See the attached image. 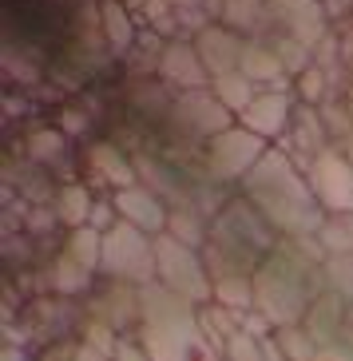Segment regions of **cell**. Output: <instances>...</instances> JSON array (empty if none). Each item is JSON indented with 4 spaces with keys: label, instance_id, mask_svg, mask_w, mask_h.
<instances>
[{
    "label": "cell",
    "instance_id": "6da1fadb",
    "mask_svg": "<svg viewBox=\"0 0 353 361\" xmlns=\"http://www.w3.org/2000/svg\"><path fill=\"white\" fill-rule=\"evenodd\" d=\"M278 243V231L262 219L254 202L238 191L230 195L226 207L211 219V238L203 246L214 302L235 310V314L254 310V274Z\"/></svg>",
    "mask_w": 353,
    "mask_h": 361
},
{
    "label": "cell",
    "instance_id": "7a4b0ae2",
    "mask_svg": "<svg viewBox=\"0 0 353 361\" xmlns=\"http://www.w3.org/2000/svg\"><path fill=\"white\" fill-rule=\"evenodd\" d=\"M326 250L318 238H282L254 274V310L282 326H302L326 294Z\"/></svg>",
    "mask_w": 353,
    "mask_h": 361
},
{
    "label": "cell",
    "instance_id": "3957f363",
    "mask_svg": "<svg viewBox=\"0 0 353 361\" xmlns=\"http://www.w3.org/2000/svg\"><path fill=\"white\" fill-rule=\"evenodd\" d=\"M238 195L254 202L262 219L278 231V238H318L326 223V211L314 199L306 171L294 163V155L282 143H270L258 167L242 179Z\"/></svg>",
    "mask_w": 353,
    "mask_h": 361
},
{
    "label": "cell",
    "instance_id": "277c9868",
    "mask_svg": "<svg viewBox=\"0 0 353 361\" xmlns=\"http://www.w3.org/2000/svg\"><path fill=\"white\" fill-rule=\"evenodd\" d=\"M135 338L151 361H199V350L206 345L199 329V306L171 294L163 282L143 286V322Z\"/></svg>",
    "mask_w": 353,
    "mask_h": 361
},
{
    "label": "cell",
    "instance_id": "5b68a950",
    "mask_svg": "<svg viewBox=\"0 0 353 361\" xmlns=\"http://www.w3.org/2000/svg\"><path fill=\"white\" fill-rule=\"evenodd\" d=\"M99 278L131 282V286H151V282H159V270H155V238L143 234L140 226H131V223H116L104 234Z\"/></svg>",
    "mask_w": 353,
    "mask_h": 361
},
{
    "label": "cell",
    "instance_id": "8992f818",
    "mask_svg": "<svg viewBox=\"0 0 353 361\" xmlns=\"http://www.w3.org/2000/svg\"><path fill=\"white\" fill-rule=\"evenodd\" d=\"M155 270H159L163 286L171 294L187 298L191 306L214 302V286H211V274H206L203 250H191V246H182L171 234H159L155 238Z\"/></svg>",
    "mask_w": 353,
    "mask_h": 361
},
{
    "label": "cell",
    "instance_id": "52a82bcc",
    "mask_svg": "<svg viewBox=\"0 0 353 361\" xmlns=\"http://www.w3.org/2000/svg\"><path fill=\"white\" fill-rule=\"evenodd\" d=\"M16 326L28 338V345L40 353L48 345H56V341L75 338V329H80V302L75 298H60V294L28 298L20 310V318H16Z\"/></svg>",
    "mask_w": 353,
    "mask_h": 361
},
{
    "label": "cell",
    "instance_id": "ba28073f",
    "mask_svg": "<svg viewBox=\"0 0 353 361\" xmlns=\"http://www.w3.org/2000/svg\"><path fill=\"white\" fill-rule=\"evenodd\" d=\"M266 139L254 135V131H247L242 123H235V128H226L223 135H214L211 143H206V163H211V175L223 187H230V191H238L242 187V179H247L250 171L258 167V159L266 155Z\"/></svg>",
    "mask_w": 353,
    "mask_h": 361
},
{
    "label": "cell",
    "instance_id": "9c48e42d",
    "mask_svg": "<svg viewBox=\"0 0 353 361\" xmlns=\"http://www.w3.org/2000/svg\"><path fill=\"white\" fill-rule=\"evenodd\" d=\"M80 314L92 318V322H104L107 329H116L119 338H128V334H135L140 322H143V286L99 278L96 290L80 302Z\"/></svg>",
    "mask_w": 353,
    "mask_h": 361
},
{
    "label": "cell",
    "instance_id": "30bf717a",
    "mask_svg": "<svg viewBox=\"0 0 353 361\" xmlns=\"http://www.w3.org/2000/svg\"><path fill=\"white\" fill-rule=\"evenodd\" d=\"M80 179L99 187V195H116L128 187H140V171L128 147H119L116 139L96 135L84 143V159H80Z\"/></svg>",
    "mask_w": 353,
    "mask_h": 361
},
{
    "label": "cell",
    "instance_id": "8fae6325",
    "mask_svg": "<svg viewBox=\"0 0 353 361\" xmlns=\"http://www.w3.org/2000/svg\"><path fill=\"white\" fill-rule=\"evenodd\" d=\"M306 183L326 214H353V163L337 143H330L306 167Z\"/></svg>",
    "mask_w": 353,
    "mask_h": 361
},
{
    "label": "cell",
    "instance_id": "7c38bea8",
    "mask_svg": "<svg viewBox=\"0 0 353 361\" xmlns=\"http://www.w3.org/2000/svg\"><path fill=\"white\" fill-rule=\"evenodd\" d=\"M235 123L238 119L214 99L211 87H203V92H175V107H171V123H167V128L187 135V139L211 143L214 135H223V131L235 128Z\"/></svg>",
    "mask_w": 353,
    "mask_h": 361
},
{
    "label": "cell",
    "instance_id": "4fadbf2b",
    "mask_svg": "<svg viewBox=\"0 0 353 361\" xmlns=\"http://www.w3.org/2000/svg\"><path fill=\"white\" fill-rule=\"evenodd\" d=\"M294 107H298V99H294V92H282V87H262L254 96V104L238 116V123L247 131H254V135H262L266 143H282V135L290 131V119H294Z\"/></svg>",
    "mask_w": 353,
    "mask_h": 361
},
{
    "label": "cell",
    "instance_id": "5bb4252c",
    "mask_svg": "<svg viewBox=\"0 0 353 361\" xmlns=\"http://www.w3.org/2000/svg\"><path fill=\"white\" fill-rule=\"evenodd\" d=\"M68 135L60 128H28L24 131V139H20V151L16 155H24L28 163H36V167H44V171H52L60 183H75L80 175H75V163H72V155H68Z\"/></svg>",
    "mask_w": 353,
    "mask_h": 361
},
{
    "label": "cell",
    "instance_id": "9a60e30c",
    "mask_svg": "<svg viewBox=\"0 0 353 361\" xmlns=\"http://www.w3.org/2000/svg\"><path fill=\"white\" fill-rule=\"evenodd\" d=\"M155 80H163L171 92H203V87H211V72L203 68L194 44H187V40H167L163 44Z\"/></svg>",
    "mask_w": 353,
    "mask_h": 361
},
{
    "label": "cell",
    "instance_id": "2e32d148",
    "mask_svg": "<svg viewBox=\"0 0 353 361\" xmlns=\"http://www.w3.org/2000/svg\"><path fill=\"white\" fill-rule=\"evenodd\" d=\"M111 202H116L119 211V223H131L140 226L143 234H151V238H159V234H167V219H171V207L159 199V195L151 191V187H128V191H116L111 195Z\"/></svg>",
    "mask_w": 353,
    "mask_h": 361
},
{
    "label": "cell",
    "instance_id": "e0dca14e",
    "mask_svg": "<svg viewBox=\"0 0 353 361\" xmlns=\"http://www.w3.org/2000/svg\"><path fill=\"white\" fill-rule=\"evenodd\" d=\"M4 191H12L16 199L32 202V207H52L56 191H60V179L52 171L28 163L24 155H12V159H4Z\"/></svg>",
    "mask_w": 353,
    "mask_h": 361
},
{
    "label": "cell",
    "instance_id": "ac0fdd59",
    "mask_svg": "<svg viewBox=\"0 0 353 361\" xmlns=\"http://www.w3.org/2000/svg\"><path fill=\"white\" fill-rule=\"evenodd\" d=\"M242 48H247V36L230 32L226 24H206L199 40H194V52L203 60V68L211 72V80L226 72H238V60H242Z\"/></svg>",
    "mask_w": 353,
    "mask_h": 361
},
{
    "label": "cell",
    "instance_id": "d6986e66",
    "mask_svg": "<svg viewBox=\"0 0 353 361\" xmlns=\"http://www.w3.org/2000/svg\"><path fill=\"white\" fill-rule=\"evenodd\" d=\"M266 4L274 12V20L306 48H318L326 40V12L318 0H266Z\"/></svg>",
    "mask_w": 353,
    "mask_h": 361
},
{
    "label": "cell",
    "instance_id": "ffe728a7",
    "mask_svg": "<svg viewBox=\"0 0 353 361\" xmlns=\"http://www.w3.org/2000/svg\"><path fill=\"white\" fill-rule=\"evenodd\" d=\"M238 72L247 75L258 92H262V87H282V92H286V84H290V72L282 68V60L274 56V48L262 44V40H247L242 60H238Z\"/></svg>",
    "mask_w": 353,
    "mask_h": 361
},
{
    "label": "cell",
    "instance_id": "44dd1931",
    "mask_svg": "<svg viewBox=\"0 0 353 361\" xmlns=\"http://www.w3.org/2000/svg\"><path fill=\"white\" fill-rule=\"evenodd\" d=\"M99 195L92 191V183L75 179V183H60V191H56L52 199V214L56 223L64 226V231H80V226H87V219H92V207H96Z\"/></svg>",
    "mask_w": 353,
    "mask_h": 361
},
{
    "label": "cell",
    "instance_id": "7402d4cb",
    "mask_svg": "<svg viewBox=\"0 0 353 361\" xmlns=\"http://www.w3.org/2000/svg\"><path fill=\"white\" fill-rule=\"evenodd\" d=\"M223 24L247 40H262L278 20H274L266 0H223Z\"/></svg>",
    "mask_w": 353,
    "mask_h": 361
},
{
    "label": "cell",
    "instance_id": "603a6c76",
    "mask_svg": "<svg viewBox=\"0 0 353 361\" xmlns=\"http://www.w3.org/2000/svg\"><path fill=\"white\" fill-rule=\"evenodd\" d=\"M99 274H92L87 266H80L75 258H68L64 250L48 262V286H52V294L60 298H75V302H84L92 290H96Z\"/></svg>",
    "mask_w": 353,
    "mask_h": 361
},
{
    "label": "cell",
    "instance_id": "cb8c5ba5",
    "mask_svg": "<svg viewBox=\"0 0 353 361\" xmlns=\"http://www.w3.org/2000/svg\"><path fill=\"white\" fill-rule=\"evenodd\" d=\"M345 318H349V302H342L337 294H330V290H326V294H321L318 302L310 306V314H306V322H302V326L310 329V338L318 341V350H321V345L337 341Z\"/></svg>",
    "mask_w": 353,
    "mask_h": 361
},
{
    "label": "cell",
    "instance_id": "d4e9b609",
    "mask_svg": "<svg viewBox=\"0 0 353 361\" xmlns=\"http://www.w3.org/2000/svg\"><path fill=\"white\" fill-rule=\"evenodd\" d=\"M99 28H104V40L111 52H131L135 48V20H131V12L123 0H104L99 4Z\"/></svg>",
    "mask_w": 353,
    "mask_h": 361
},
{
    "label": "cell",
    "instance_id": "484cf974",
    "mask_svg": "<svg viewBox=\"0 0 353 361\" xmlns=\"http://www.w3.org/2000/svg\"><path fill=\"white\" fill-rule=\"evenodd\" d=\"M167 234H171V238H179L182 246H191V250H203L206 238H211V219H206L199 207H171Z\"/></svg>",
    "mask_w": 353,
    "mask_h": 361
},
{
    "label": "cell",
    "instance_id": "4316f807",
    "mask_svg": "<svg viewBox=\"0 0 353 361\" xmlns=\"http://www.w3.org/2000/svg\"><path fill=\"white\" fill-rule=\"evenodd\" d=\"M211 92H214V99L230 111V116H242L250 104H254V96H258V87L250 84L242 72H226V75H218V80H211Z\"/></svg>",
    "mask_w": 353,
    "mask_h": 361
},
{
    "label": "cell",
    "instance_id": "83f0119b",
    "mask_svg": "<svg viewBox=\"0 0 353 361\" xmlns=\"http://www.w3.org/2000/svg\"><path fill=\"white\" fill-rule=\"evenodd\" d=\"M68 258H75L80 266H87L92 274H99V255H104V234L92 231V226H80V231H64V246H60Z\"/></svg>",
    "mask_w": 353,
    "mask_h": 361
},
{
    "label": "cell",
    "instance_id": "f1b7e54d",
    "mask_svg": "<svg viewBox=\"0 0 353 361\" xmlns=\"http://www.w3.org/2000/svg\"><path fill=\"white\" fill-rule=\"evenodd\" d=\"M318 243L330 258H353V214H326Z\"/></svg>",
    "mask_w": 353,
    "mask_h": 361
},
{
    "label": "cell",
    "instance_id": "f546056e",
    "mask_svg": "<svg viewBox=\"0 0 353 361\" xmlns=\"http://www.w3.org/2000/svg\"><path fill=\"white\" fill-rule=\"evenodd\" d=\"M274 341H278V350L286 361H318V341L310 338L306 326H282L274 334Z\"/></svg>",
    "mask_w": 353,
    "mask_h": 361
},
{
    "label": "cell",
    "instance_id": "4dcf8cb0",
    "mask_svg": "<svg viewBox=\"0 0 353 361\" xmlns=\"http://www.w3.org/2000/svg\"><path fill=\"white\" fill-rule=\"evenodd\" d=\"M326 290L353 306V258H326Z\"/></svg>",
    "mask_w": 353,
    "mask_h": 361
},
{
    "label": "cell",
    "instance_id": "1f68e13d",
    "mask_svg": "<svg viewBox=\"0 0 353 361\" xmlns=\"http://www.w3.org/2000/svg\"><path fill=\"white\" fill-rule=\"evenodd\" d=\"M223 357L226 361H266V350H262V341L258 338H250L247 329H235L230 341H226Z\"/></svg>",
    "mask_w": 353,
    "mask_h": 361
},
{
    "label": "cell",
    "instance_id": "d6a6232c",
    "mask_svg": "<svg viewBox=\"0 0 353 361\" xmlns=\"http://www.w3.org/2000/svg\"><path fill=\"white\" fill-rule=\"evenodd\" d=\"M119 223V211H116V202H111V195H99L96 207H92V219H87V226L99 234H107L111 226Z\"/></svg>",
    "mask_w": 353,
    "mask_h": 361
},
{
    "label": "cell",
    "instance_id": "836d02e7",
    "mask_svg": "<svg viewBox=\"0 0 353 361\" xmlns=\"http://www.w3.org/2000/svg\"><path fill=\"white\" fill-rule=\"evenodd\" d=\"M238 329H247L250 338H258V341H266V338H274V334H278V329H274V322H270L266 314H258V310L238 314Z\"/></svg>",
    "mask_w": 353,
    "mask_h": 361
},
{
    "label": "cell",
    "instance_id": "e575fe53",
    "mask_svg": "<svg viewBox=\"0 0 353 361\" xmlns=\"http://www.w3.org/2000/svg\"><path fill=\"white\" fill-rule=\"evenodd\" d=\"M111 361H151V353L140 345V338H135V334H128V338L116 341V357H111Z\"/></svg>",
    "mask_w": 353,
    "mask_h": 361
},
{
    "label": "cell",
    "instance_id": "d590c367",
    "mask_svg": "<svg viewBox=\"0 0 353 361\" xmlns=\"http://www.w3.org/2000/svg\"><path fill=\"white\" fill-rule=\"evenodd\" d=\"M36 361H75V338H64L56 345H48V350H40Z\"/></svg>",
    "mask_w": 353,
    "mask_h": 361
},
{
    "label": "cell",
    "instance_id": "8d00e7d4",
    "mask_svg": "<svg viewBox=\"0 0 353 361\" xmlns=\"http://www.w3.org/2000/svg\"><path fill=\"white\" fill-rule=\"evenodd\" d=\"M318 361H353V341H333V345H321Z\"/></svg>",
    "mask_w": 353,
    "mask_h": 361
},
{
    "label": "cell",
    "instance_id": "74e56055",
    "mask_svg": "<svg viewBox=\"0 0 353 361\" xmlns=\"http://www.w3.org/2000/svg\"><path fill=\"white\" fill-rule=\"evenodd\" d=\"M75 361H111V353H104L99 345H87V341L75 338Z\"/></svg>",
    "mask_w": 353,
    "mask_h": 361
},
{
    "label": "cell",
    "instance_id": "f35d334b",
    "mask_svg": "<svg viewBox=\"0 0 353 361\" xmlns=\"http://www.w3.org/2000/svg\"><path fill=\"white\" fill-rule=\"evenodd\" d=\"M0 361H36V350H28V345H0Z\"/></svg>",
    "mask_w": 353,
    "mask_h": 361
},
{
    "label": "cell",
    "instance_id": "ab89813d",
    "mask_svg": "<svg viewBox=\"0 0 353 361\" xmlns=\"http://www.w3.org/2000/svg\"><path fill=\"white\" fill-rule=\"evenodd\" d=\"M337 48H342V64L353 68V32H345L342 40H337Z\"/></svg>",
    "mask_w": 353,
    "mask_h": 361
},
{
    "label": "cell",
    "instance_id": "60d3db41",
    "mask_svg": "<svg viewBox=\"0 0 353 361\" xmlns=\"http://www.w3.org/2000/svg\"><path fill=\"white\" fill-rule=\"evenodd\" d=\"M167 4H171L175 12H194L199 4H203V0H167Z\"/></svg>",
    "mask_w": 353,
    "mask_h": 361
},
{
    "label": "cell",
    "instance_id": "b9f144b4",
    "mask_svg": "<svg viewBox=\"0 0 353 361\" xmlns=\"http://www.w3.org/2000/svg\"><path fill=\"white\" fill-rule=\"evenodd\" d=\"M342 151H345V155H349V163H353V135H349V139H345V143H342Z\"/></svg>",
    "mask_w": 353,
    "mask_h": 361
},
{
    "label": "cell",
    "instance_id": "7bdbcfd3",
    "mask_svg": "<svg viewBox=\"0 0 353 361\" xmlns=\"http://www.w3.org/2000/svg\"><path fill=\"white\" fill-rule=\"evenodd\" d=\"M123 4H128V8H143V4H147V0H123Z\"/></svg>",
    "mask_w": 353,
    "mask_h": 361
},
{
    "label": "cell",
    "instance_id": "ee69618b",
    "mask_svg": "<svg viewBox=\"0 0 353 361\" xmlns=\"http://www.w3.org/2000/svg\"><path fill=\"white\" fill-rule=\"evenodd\" d=\"M345 107H349V116H353V92H349V96H345Z\"/></svg>",
    "mask_w": 353,
    "mask_h": 361
},
{
    "label": "cell",
    "instance_id": "f6af8a7d",
    "mask_svg": "<svg viewBox=\"0 0 353 361\" xmlns=\"http://www.w3.org/2000/svg\"><path fill=\"white\" fill-rule=\"evenodd\" d=\"M349 92H353V87H349Z\"/></svg>",
    "mask_w": 353,
    "mask_h": 361
}]
</instances>
